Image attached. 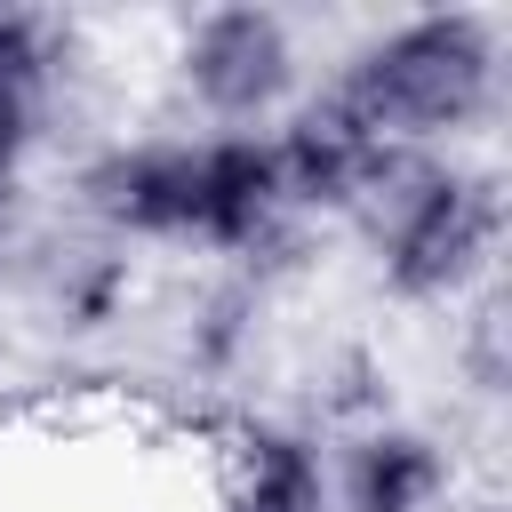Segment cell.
<instances>
[{"mask_svg": "<svg viewBox=\"0 0 512 512\" xmlns=\"http://www.w3.org/2000/svg\"><path fill=\"white\" fill-rule=\"evenodd\" d=\"M464 376L480 384V392H504V376H512V360H504V304L496 296H480L472 304V320H464Z\"/></svg>", "mask_w": 512, "mask_h": 512, "instance_id": "obj_11", "label": "cell"}, {"mask_svg": "<svg viewBox=\"0 0 512 512\" xmlns=\"http://www.w3.org/2000/svg\"><path fill=\"white\" fill-rule=\"evenodd\" d=\"M208 512H336L328 448L288 416H232L208 448Z\"/></svg>", "mask_w": 512, "mask_h": 512, "instance_id": "obj_6", "label": "cell"}, {"mask_svg": "<svg viewBox=\"0 0 512 512\" xmlns=\"http://www.w3.org/2000/svg\"><path fill=\"white\" fill-rule=\"evenodd\" d=\"M296 216L280 200L272 176V144L264 136H200V248L208 256H272L288 248Z\"/></svg>", "mask_w": 512, "mask_h": 512, "instance_id": "obj_8", "label": "cell"}, {"mask_svg": "<svg viewBox=\"0 0 512 512\" xmlns=\"http://www.w3.org/2000/svg\"><path fill=\"white\" fill-rule=\"evenodd\" d=\"M264 144H272V176H280V200H288L296 224H312V216H352L368 168L384 160V144L360 128V112H352L336 88L296 96V104L264 128Z\"/></svg>", "mask_w": 512, "mask_h": 512, "instance_id": "obj_5", "label": "cell"}, {"mask_svg": "<svg viewBox=\"0 0 512 512\" xmlns=\"http://www.w3.org/2000/svg\"><path fill=\"white\" fill-rule=\"evenodd\" d=\"M64 56H72V24L40 16V8H0V80H16L24 96H48Z\"/></svg>", "mask_w": 512, "mask_h": 512, "instance_id": "obj_10", "label": "cell"}, {"mask_svg": "<svg viewBox=\"0 0 512 512\" xmlns=\"http://www.w3.org/2000/svg\"><path fill=\"white\" fill-rule=\"evenodd\" d=\"M40 136V96H24L16 80H0V184L24 176V152Z\"/></svg>", "mask_w": 512, "mask_h": 512, "instance_id": "obj_12", "label": "cell"}, {"mask_svg": "<svg viewBox=\"0 0 512 512\" xmlns=\"http://www.w3.org/2000/svg\"><path fill=\"white\" fill-rule=\"evenodd\" d=\"M80 208L112 248H200V136H128L80 168Z\"/></svg>", "mask_w": 512, "mask_h": 512, "instance_id": "obj_4", "label": "cell"}, {"mask_svg": "<svg viewBox=\"0 0 512 512\" xmlns=\"http://www.w3.org/2000/svg\"><path fill=\"white\" fill-rule=\"evenodd\" d=\"M168 72L176 96L208 120V136H264L304 96V40L280 8L232 0V8H200L176 32Z\"/></svg>", "mask_w": 512, "mask_h": 512, "instance_id": "obj_3", "label": "cell"}, {"mask_svg": "<svg viewBox=\"0 0 512 512\" xmlns=\"http://www.w3.org/2000/svg\"><path fill=\"white\" fill-rule=\"evenodd\" d=\"M352 224L368 232L392 304H464L504 248V184L496 168H472L456 152L384 144L352 200Z\"/></svg>", "mask_w": 512, "mask_h": 512, "instance_id": "obj_1", "label": "cell"}, {"mask_svg": "<svg viewBox=\"0 0 512 512\" xmlns=\"http://www.w3.org/2000/svg\"><path fill=\"white\" fill-rule=\"evenodd\" d=\"M376 144L440 152L472 136L504 96V24L480 8H416L376 24L328 80Z\"/></svg>", "mask_w": 512, "mask_h": 512, "instance_id": "obj_2", "label": "cell"}, {"mask_svg": "<svg viewBox=\"0 0 512 512\" xmlns=\"http://www.w3.org/2000/svg\"><path fill=\"white\" fill-rule=\"evenodd\" d=\"M336 512H448L456 496V456L440 432L376 416L360 432H344V456L328 464Z\"/></svg>", "mask_w": 512, "mask_h": 512, "instance_id": "obj_7", "label": "cell"}, {"mask_svg": "<svg viewBox=\"0 0 512 512\" xmlns=\"http://www.w3.org/2000/svg\"><path fill=\"white\" fill-rule=\"evenodd\" d=\"M128 304H136V272H128V248H112V240L72 248L48 272V312L64 336H104L112 320H128Z\"/></svg>", "mask_w": 512, "mask_h": 512, "instance_id": "obj_9", "label": "cell"}]
</instances>
